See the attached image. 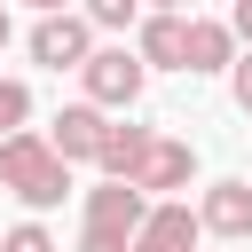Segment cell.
I'll return each instance as SVG.
<instances>
[{
	"label": "cell",
	"mask_w": 252,
	"mask_h": 252,
	"mask_svg": "<svg viewBox=\"0 0 252 252\" xmlns=\"http://www.w3.org/2000/svg\"><path fill=\"white\" fill-rule=\"evenodd\" d=\"M8 39H16V24H8V8H0V47H8Z\"/></svg>",
	"instance_id": "20"
},
{
	"label": "cell",
	"mask_w": 252,
	"mask_h": 252,
	"mask_svg": "<svg viewBox=\"0 0 252 252\" xmlns=\"http://www.w3.org/2000/svg\"><path fill=\"white\" fill-rule=\"evenodd\" d=\"M94 55V24L79 16V8H63V16H39L32 24V63H47V71H79Z\"/></svg>",
	"instance_id": "3"
},
{
	"label": "cell",
	"mask_w": 252,
	"mask_h": 252,
	"mask_svg": "<svg viewBox=\"0 0 252 252\" xmlns=\"http://www.w3.org/2000/svg\"><path fill=\"white\" fill-rule=\"evenodd\" d=\"M228 32H236V39L252 47V0H228Z\"/></svg>",
	"instance_id": "17"
},
{
	"label": "cell",
	"mask_w": 252,
	"mask_h": 252,
	"mask_svg": "<svg viewBox=\"0 0 252 252\" xmlns=\"http://www.w3.org/2000/svg\"><path fill=\"white\" fill-rule=\"evenodd\" d=\"M197 213L189 205H150V220L134 228V252H197Z\"/></svg>",
	"instance_id": "9"
},
{
	"label": "cell",
	"mask_w": 252,
	"mask_h": 252,
	"mask_svg": "<svg viewBox=\"0 0 252 252\" xmlns=\"http://www.w3.org/2000/svg\"><path fill=\"white\" fill-rule=\"evenodd\" d=\"M228 94H236V110H252V47L228 63Z\"/></svg>",
	"instance_id": "16"
},
{
	"label": "cell",
	"mask_w": 252,
	"mask_h": 252,
	"mask_svg": "<svg viewBox=\"0 0 252 252\" xmlns=\"http://www.w3.org/2000/svg\"><path fill=\"white\" fill-rule=\"evenodd\" d=\"M189 173H197V150L181 142V134H150V150H142V165H134V189L150 197V189H189Z\"/></svg>",
	"instance_id": "5"
},
{
	"label": "cell",
	"mask_w": 252,
	"mask_h": 252,
	"mask_svg": "<svg viewBox=\"0 0 252 252\" xmlns=\"http://www.w3.org/2000/svg\"><path fill=\"white\" fill-rule=\"evenodd\" d=\"M79 16H87L94 32H126V24L142 16V0H79Z\"/></svg>",
	"instance_id": "13"
},
{
	"label": "cell",
	"mask_w": 252,
	"mask_h": 252,
	"mask_svg": "<svg viewBox=\"0 0 252 252\" xmlns=\"http://www.w3.org/2000/svg\"><path fill=\"white\" fill-rule=\"evenodd\" d=\"M79 252H134V236H118V228H79Z\"/></svg>",
	"instance_id": "15"
},
{
	"label": "cell",
	"mask_w": 252,
	"mask_h": 252,
	"mask_svg": "<svg viewBox=\"0 0 252 252\" xmlns=\"http://www.w3.org/2000/svg\"><path fill=\"white\" fill-rule=\"evenodd\" d=\"M87 220H94V228H118V236H134V228L150 220V197H142L134 181H94V189H87Z\"/></svg>",
	"instance_id": "7"
},
{
	"label": "cell",
	"mask_w": 252,
	"mask_h": 252,
	"mask_svg": "<svg viewBox=\"0 0 252 252\" xmlns=\"http://www.w3.org/2000/svg\"><path fill=\"white\" fill-rule=\"evenodd\" d=\"M197 228L205 236H252V181H213L197 197Z\"/></svg>",
	"instance_id": "6"
},
{
	"label": "cell",
	"mask_w": 252,
	"mask_h": 252,
	"mask_svg": "<svg viewBox=\"0 0 252 252\" xmlns=\"http://www.w3.org/2000/svg\"><path fill=\"white\" fill-rule=\"evenodd\" d=\"M142 150H150V126H110L102 134V181H134V165H142Z\"/></svg>",
	"instance_id": "11"
},
{
	"label": "cell",
	"mask_w": 252,
	"mask_h": 252,
	"mask_svg": "<svg viewBox=\"0 0 252 252\" xmlns=\"http://www.w3.org/2000/svg\"><path fill=\"white\" fill-rule=\"evenodd\" d=\"M24 118H32V87L24 79H0V142L24 134Z\"/></svg>",
	"instance_id": "12"
},
{
	"label": "cell",
	"mask_w": 252,
	"mask_h": 252,
	"mask_svg": "<svg viewBox=\"0 0 252 252\" xmlns=\"http://www.w3.org/2000/svg\"><path fill=\"white\" fill-rule=\"evenodd\" d=\"M236 63V32L213 24V16H189V47H181V71H228Z\"/></svg>",
	"instance_id": "10"
},
{
	"label": "cell",
	"mask_w": 252,
	"mask_h": 252,
	"mask_svg": "<svg viewBox=\"0 0 252 252\" xmlns=\"http://www.w3.org/2000/svg\"><path fill=\"white\" fill-rule=\"evenodd\" d=\"M0 252H55V236H47L39 220H16V228L0 236Z\"/></svg>",
	"instance_id": "14"
},
{
	"label": "cell",
	"mask_w": 252,
	"mask_h": 252,
	"mask_svg": "<svg viewBox=\"0 0 252 252\" xmlns=\"http://www.w3.org/2000/svg\"><path fill=\"white\" fill-rule=\"evenodd\" d=\"M150 8H158V16H181V8H189V0H150Z\"/></svg>",
	"instance_id": "19"
},
{
	"label": "cell",
	"mask_w": 252,
	"mask_h": 252,
	"mask_svg": "<svg viewBox=\"0 0 252 252\" xmlns=\"http://www.w3.org/2000/svg\"><path fill=\"white\" fill-rule=\"evenodd\" d=\"M102 134H110V118H102L94 102H71V110H55L47 150H55L63 165H94V158H102Z\"/></svg>",
	"instance_id": "4"
},
{
	"label": "cell",
	"mask_w": 252,
	"mask_h": 252,
	"mask_svg": "<svg viewBox=\"0 0 252 252\" xmlns=\"http://www.w3.org/2000/svg\"><path fill=\"white\" fill-rule=\"evenodd\" d=\"M0 189H16L32 213H47V205H63V189H71V165L47 150V134H8L0 142Z\"/></svg>",
	"instance_id": "1"
},
{
	"label": "cell",
	"mask_w": 252,
	"mask_h": 252,
	"mask_svg": "<svg viewBox=\"0 0 252 252\" xmlns=\"http://www.w3.org/2000/svg\"><path fill=\"white\" fill-rule=\"evenodd\" d=\"M181 47H189V16H142V32H134V55H142V71H181Z\"/></svg>",
	"instance_id": "8"
},
{
	"label": "cell",
	"mask_w": 252,
	"mask_h": 252,
	"mask_svg": "<svg viewBox=\"0 0 252 252\" xmlns=\"http://www.w3.org/2000/svg\"><path fill=\"white\" fill-rule=\"evenodd\" d=\"M32 8H39V16H63V8H71V0H32Z\"/></svg>",
	"instance_id": "18"
},
{
	"label": "cell",
	"mask_w": 252,
	"mask_h": 252,
	"mask_svg": "<svg viewBox=\"0 0 252 252\" xmlns=\"http://www.w3.org/2000/svg\"><path fill=\"white\" fill-rule=\"evenodd\" d=\"M142 79H150V71H142L134 47H94V55L79 63V87H87L94 110H134V102H142Z\"/></svg>",
	"instance_id": "2"
}]
</instances>
